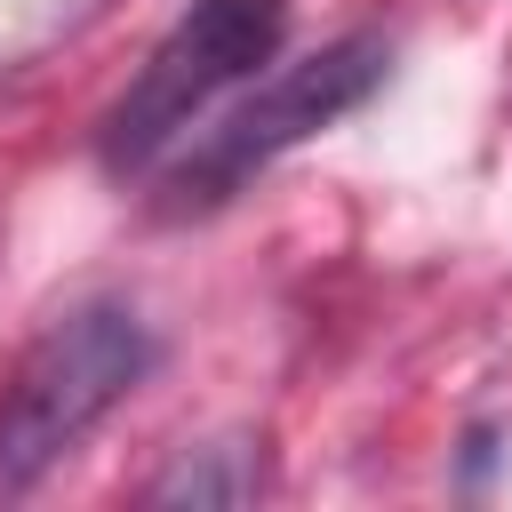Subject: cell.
Segmentation results:
<instances>
[{
  "mask_svg": "<svg viewBox=\"0 0 512 512\" xmlns=\"http://www.w3.org/2000/svg\"><path fill=\"white\" fill-rule=\"evenodd\" d=\"M280 32H288V0H192L160 32V48L136 64V80L112 96V112L96 128V160L112 176L152 168L232 80L272 64Z\"/></svg>",
  "mask_w": 512,
  "mask_h": 512,
  "instance_id": "obj_2",
  "label": "cell"
},
{
  "mask_svg": "<svg viewBox=\"0 0 512 512\" xmlns=\"http://www.w3.org/2000/svg\"><path fill=\"white\" fill-rule=\"evenodd\" d=\"M144 496H152V504H248V496H256V448H248V440L184 448Z\"/></svg>",
  "mask_w": 512,
  "mask_h": 512,
  "instance_id": "obj_4",
  "label": "cell"
},
{
  "mask_svg": "<svg viewBox=\"0 0 512 512\" xmlns=\"http://www.w3.org/2000/svg\"><path fill=\"white\" fill-rule=\"evenodd\" d=\"M152 368V328L128 304H72L48 320L0 384V496L32 488L64 448L88 440Z\"/></svg>",
  "mask_w": 512,
  "mask_h": 512,
  "instance_id": "obj_1",
  "label": "cell"
},
{
  "mask_svg": "<svg viewBox=\"0 0 512 512\" xmlns=\"http://www.w3.org/2000/svg\"><path fill=\"white\" fill-rule=\"evenodd\" d=\"M384 72H392V40H384V32H344V40L312 48L304 64H280L224 128H208V136L192 144V160L168 176V208L192 216V208L224 200L248 168L280 160L288 144H304V136L336 128L352 104H368V96L384 88Z\"/></svg>",
  "mask_w": 512,
  "mask_h": 512,
  "instance_id": "obj_3",
  "label": "cell"
}]
</instances>
